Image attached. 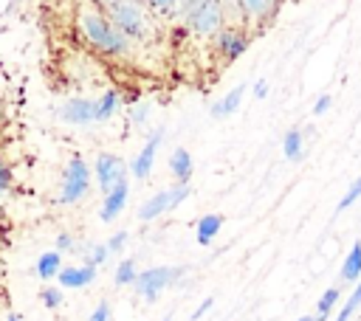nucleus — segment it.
Here are the masks:
<instances>
[{
  "label": "nucleus",
  "instance_id": "nucleus-1",
  "mask_svg": "<svg viewBox=\"0 0 361 321\" xmlns=\"http://www.w3.org/2000/svg\"><path fill=\"white\" fill-rule=\"evenodd\" d=\"M76 25H79V34L85 37V42L90 48H96L99 54L124 56L133 48V42L127 37H121L113 28V23L104 17V11L99 8V3H82L79 11H76Z\"/></svg>",
  "mask_w": 361,
  "mask_h": 321
},
{
  "label": "nucleus",
  "instance_id": "nucleus-2",
  "mask_svg": "<svg viewBox=\"0 0 361 321\" xmlns=\"http://www.w3.org/2000/svg\"><path fill=\"white\" fill-rule=\"evenodd\" d=\"M99 8L104 11V17L113 23V28L127 37L130 42H144L152 37V14L147 8V3H130V0H107L99 3Z\"/></svg>",
  "mask_w": 361,
  "mask_h": 321
},
{
  "label": "nucleus",
  "instance_id": "nucleus-3",
  "mask_svg": "<svg viewBox=\"0 0 361 321\" xmlns=\"http://www.w3.org/2000/svg\"><path fill=\"white\" fill-rule=\"evenodd\" d=\"M183 23L192 34L197 37H217L223 31L226 14H223V3H209V0H195V3H183Z\"/></svg>",
  "mask_w": 361,
  "mask_h": 321
},
{
  "label": "nucleus",
  "instance_id": "nucleus-4",
  "mask_svg": "<svg viewBox=\"0 0 361 321\" xmlns=\"http://www.w3.org/2000/svg\"><path fill=\"white\" fill-rule=\"evenodd\" d=\"M186 270L183 268H169V265H155V268H147V270H141L138 273V279H135V293L141 296V298H147V301H155L166 287H172L180 276H183Z\"/></svg>",
  "mask_w": 361,
  "mask_h": 321
},
{
  "label": "nucleus",
  "instance_id": "nucleus-5",
  "mask_svg": "<svg viewBox=\"0 0 361 321\" xmlns=\"http://www.w3.org/2000/svg\"><path fill=\"white\" fill-rule=\"evenodd\" d=\"M90 169H87V163L79 158V155H73L71 160H68V166H65V175H62V189H59V203L62 206H73V203H79L85 194H87V189H90Z\"/></svg>",
  "mask_w": 361,
  "mask_h": 321
},
{
  "label": "nucleus",
  "instance_id": "nucleus-6",
  "mask_svg": "<svg viewBox=\"0 0 361 321\" xmlns=\"http://www.w3.org/2000/svg\"><path fill=\"white\" fill-rule=\"evenodd\" d=\"M189 194H192L189 183H175L172 189L158 191V194H152L149 200H144V203H141V208H138V220L149 222V220H155V217H161V214H166V211L178 208Z\"/></svg>",
  "mask_w": 361,
  "mask_h": 321
},
{
  "label": "nucleus",
  "instance_id": "nucleus-7",
  "mask_svg": "<svg viewBox=\"0 0 361 321\" xmlns=\"http://www.w3.org/2000/svg\"><path fill=\"white\" fill-rule=\"evenodd\" d=\"M93 177L102 189V194H110L116 186H121L127 180V163L113 155V152H102L96 158V166H93Z\"/></svg>",
  "mask_w": 361,
  "mask_h": 321
},
{
  "label": "nucleus",
  "instance_id": "nucleus-8",
  "mask_svg": "<svg viewBox=\"0 0 361 321\" xmlns=\"http://www.w3.org/2000/svg\"><path fill=\"white\" fill-rule=\"evenodd\" d=\"M248 45H251V37H248L245 31H240V28H223V31L214 37V48H217V54H220L226 62H234L237 56H243Z\"/></svg>",
  "mask_w": 361,
  "mask_h": 321
},
{
  "label": "nucleus",
  "instance_id": "nucleus-9",
  "mask_svg": "<svg viewBox=\"0 0 361 321\" xmlns=\"http://www.w3.org/2000/svg\"><path fill=\"white\" fill-rule=\"evenodd\" d=\"M59 118L65 121V124H73V127H79V124H93L96 121V101H90V99H68L62 107H59Z\"/></svg>",
  "mask_w": 361,
  "mask_h": 321
},
{
  "label": "nucleus",
  "instance_id": "nucleus-10",
  "mask_svg": "<svg viewBox=\"0 0 361 321\" xmlns=\"http://www.w3.org/2000/svg\"><path fill=\"white\" fill-rule=\"evenodd\" d=\"M161 141H164V130H155L149 138H147V144H144V149L130 160V172H133V177H147L149 172H152V163H155V152H158V146H161Z\"/></svg>",
  "mask_w": 361,
  "mask_h": 321
},
{
  "label": "nucleus",
  "instance_id": "nucleus-11",
  "mask_svg": "<svg viewBox=\"0 0 361 321\" xmlns=\"http://www.w3.org/2000/svg\"><path fill=\"white\" fill-rule=\"evenodd\" d=\"M96 279V268L93 265H65L56 276L59 287H87Z\"/></svg>",
  "mask_w": 361,
  "mask_h": 321
},
{
  "label": "nucleus",
  "instance_id": "nucleus-12",
  "mask_svg": "<svg viewBox=\"0 0 361 321\" xmlns=\"http://www.w3.org/2000/svg\"><path fill=\"white\" fill-rule=\"evenodd\" d=\"M127 194H130V186H127V180H124L121 186H116L110 194H104V197H102V208H99L102 222H110V220H116V217L124 211Z\"/></svg>",
  "mask_w": 361,
  "mask_h": 321
},
{
  "label": "nucleus",
  "instance_id": "nucleus-13",
  "mask_svg": "<svg viewBox=\"0 0 361 321\" xmlns=\"http://www.w3.org/2000/svg\"><path fill=\"white\" fill-rule=\"evenodd\" d=\"M237 11L245 14V20H271L279 11V3H268V0H243L234 6Z\"/></svg>",
  "mask_w": 361,
  "mask_h": 321
},
{
  "label": "nucleus",
  "instance_id": "nucleus-14",
  "mask_svg": "<svg viewBox=\"0 0 361 321\" xmlns=\"http://www.w3.org/2000/svg\"><path fill=\"white\" fill-rule=\"evenodd\" d=\"M59 270H62V253H59L56 248H54V251L39 253V259H37V265H34V273H37L42 282L56 279V276H59Z\"/></svg>",
  "mask_w": 361,
  "mask_h": 321
},
{
  "label": "nucleus",
  "instance_id": "nucleus-15",
  "mask_svg": "<svg viewBox=\"0 0 361 321\" xmlns=\"http://www.w3.org/2000/svg\"><path fill=\"white\" fill-rule=\"evenodd\" d=\"M243 96H245V84L231 87V90H228V93H226L220 101H214V107H212V118H226V115L237 113V107H240Z\"/></svg>",
  "mask_w": 361,
  "mask_h": 321
},
{
  "label": "nucleus",
  "instance_id": "nucleus-16",
  "mask_svg": "<svg viewBox=\"0 0 361 321\" xmlns=\"http://www.w3.org/2000/svg\"><path fill=\"white\" fill-rule=\"evenodd\" d=\"M192 169H195L192 155H189L183 146H178V149L169 155V172H172V177H175L178 183H186V180L192 177Z\"/></svg>",
  "mask_w": 361,
  "mask_h": 321
},
{
  "label": "nucleus",
  "instance_id": "nucleus-17",
  "mask_svg": "<svg viewBox=\"0 0 361 321\" xmlns=\"http://www.w3.org/2000/svg\"><path fill=\"white\" fill-rule=\"evenodd\" d=\"M220 228H223V214H206V217H200L197 225H195L197 245H209V242L217 237Z\"/></svg>",
  "mask_w": 361,
  "mask_h": 321
},
{
  "label": "nucleus",
  "instance_id": "nucleus-18",
  "mask_svg": "<svg viewBox=\"0 0 361 321\" xmlns=\"http://www.w3.org/2000/svg\"><path fill=\"white\" fill-rule=\"evenodd\" d=\"M118 110H121V99H118L116 90H104V93L96 99V121H107V118H113Z\"/></svg>",
  "mask_w": 361,
  "mask_h": 321
},
{
  "label": "nucleus",
  "instance_id": "nucleus-19",
  "mask_svg": "<svg viewBox=\"0 0 361 321\" xmlns=\"http://www.w3.org/2000/svg\"><path fill=\"white\" fill-rule=\"evenodd\" d=\"M341 279L344 282H361V242H355L341 265Z\"/></svg>",
  "mask_w": 361,
  "mask_h": 321
},
{
  "label": "nucleus",
  "instance_id": "nucleus-20",
  "mask_svg": "<svg viewBox=\"0 0 361 321\" xmlns=\"http://www.w3.org/2000/svg\"><path fill=\"white\" fill-rule=\"evenodd\" d=\"M282 152L288 160H299L305 152V141H302V130H288L282 138Z\"/></svg>",
  "mask_w": 361,
  "mask_h": 321
},
{
  "label": "nucleus",
  "instance_id": "nucleus-21",
  "mask_svg": "<svg viewBox=\"0 0 361 321\" xmlns=\"http://www.w3.org/2000/svg\"><path fill=\"white\" fill-rule=\"evenodd\" d=\"M338 296H341V290H338V287H327V290L319 296V301H316V321H324V318L336 310Z\"/></svg>",
  "mask_w": 361,
  "mask_h": 321
},
{
  "label": "nucleus",
  "instance_id": "nucleus-22",
  "mask_svg": "<svg viewBox=\"0 0 361 321\" xmlns=\"http://www.w3.org/2000/svg\"><path fill=\"white\" fill-rule=\"evenodd\" d=\"M358 307H361V282L353 287V293L347 296V301H344V307L338 310V315H336V321H350L355 313H358Z\"/></svg>",
  "mask_w": 361,
  "mask_h": 321
},
{
  "label": "nucleus",
  "instance_id": "nucleus-23",
  "mask_svg": "<svg viewBox=\"0 0 361 321\" xmlns=\"http://www.w3.org/2000/svg\"><path fill=\"white\" fill-rule=\"evenodd\" d=\"M116 284L118 287H124V284H135V279H138V270H135V262L133 259H124V262H118V268H116Z\"/></svg>",
  "mask_w": 361,
  "mask_h": 321
},
{
  "label": "nucleus",
  "instance_id": "nucleus-24",
  "mask_svg": "<svg viewBox=\"0 0 361 321\" xmlns=\"http://www.w3.org/2000/svg\"><path fill=\"white\" fill-rule=\"evenodd\" d=\"M361 197V177H355L353 183H350V189L344 191V197L338 200V206H336V211H344V208H350L355 200Z\"/></svg>",
  "mask_w": 361,
  "mask_h": 321
},
{
  "label": "nucleus",
  "instance_id": "nucleus-25",
  "mask_svg": "<svg viewBox=\"0 0 361 321\" xmlns=\"http://www.w3.org/2000/svg\"><path fill=\"white\" fill-rule=\"evenodd\" d=\"M110 256V251H107V245L104 242H99V245H90L87 248V265H104V259Z\"/></svg>",
  "mask_w": 361,
  "mask_h": 321
},
{
  "label": "nucleus",
  "instance_id": "nucleus-26",
  "mask_svg": "<svg viewBox=\"0 0 361 321\" xmlns=\"http://www.w3.org/2000/svg\"><path fill=\"white\" fill-rule=\"evenodd\" d=\"M39 298H42V304H45L48 310H56V307L62 304V290H59V287H42Z\"/></svg>",
  "mask_w": 361,
  "mask_h": 321
},
{
  "label": "nucleus",
  "instance_id": "nucleus-27",
  "mask_svg": "<svg viewBox=\"0 0 361 321\" xmlns=\"http://www.w3.org/2000/svg\"><path fill=\"white\" fill-rule=\"evenodd\" d=\"M11 186H14V177H11V169L0 160V197L3 194H8L11 191Z\"/></svg>",
  "mask_w": 361,
  "mask_h": 321
},
{
  "label": "nucleus",
  "instance_id": "nucleus-28",
  "mask_svg": "<svg viewBox=\"0 0 361 321\" xmlns=\"http://www.w3.org/2000/svg\"><path fill=\"white\" fill-rule=\"evenodd\" d=\"M56 251L65 253V251H76V239L68 234V231H59L56 234Z\"/></svg>",
  "mask_w": 361,
  "mask_h": 321
},
{
  "label": "nucleus",
  "instance_id": "nucleus-29",
  "mask_svg": "<svg viewBox=\"0 0 361 321\" xmlns=\"http://www.w3.org/2000/svg\"><path fill=\"white\" fill-rule=\"evenodd\" d=\"M127 237H130L127 231H116V234H113V237H110V239L104 242V245H107V251H110V253L121 251V248H124V242H127Z\"/></svg>",
  "mask_w": 361,
  "mask_h": 321
},
{
  "label": "nucleus",
  "instance_id": "nucleus-30",
  "mask_svg": "<svg viewBox=\"0 0 361 321\" xmlns=\"http://www.w3.org/2000/svg\"><path fill=\"white\" fill-rule=\"evenodd\" d=\"M330 104H333L330 93H322V96L316 99V104H313V115H322V113H327V110H330Z\"/></svg>",
  "mask_w": 361,
  "mask_h": 321
},
{
  "label": "nucleus",
  "instance_id": "nucleus-31",
  "mask_svg": "<svg viewBox=\"0 0 361 321\" xmlns=\"http://www.w3.org/2000/svg\"><path fill=\"white\" fill-rule=\"evenodd\" d=\"M87 321H110V304L107 301H102L93 313H90V318Z\"/></svg>",
  "mask_w": 361,
  "mask_h": 321
},
{
  "label": "nucleus",
  "instance_id": "nucleus-32",
  "mask_svg": "<svg viewBox=\"0 0 361 321\" xmlns=\"http://www.w3.org/2000/svg\"><path fill=\"white\" fill-rule=\"evenodd\" d=\"M212 304H214V298H212V296H206V298H203V301L197 304V310L192 313V321H197V318H203V315H206V313L212 310Z\"/></svg>",
  "mask_w": 361,
  "mask_h": 321
},
{
  "label": "nucleus",
  "instance_id": "nucleus-33",
  "mask_svg": "<svg viewBox=\"0 0 361 321\" xmlns=\"http://www.w3.org/2000/svg\"><path fill=\"white\" fill-rule=\"evenodd\" d=\"M147 115H149V107H147V104H135V110H133V121L141 124Z\"/></svg>",
  "mask_w": 361,
  "mask_h": 321
},
{
  "label": "nucleus",
  "instance_id": "nucleus-34",
  "mask_svg": "<svg viewBox=\"0 0 361 321\" xmlns=\"http://www.w3.org/2000/svg\"><path fill=\"white\" fill-rule=\"evenodd\" d=\"M254 96H257V99H265V96H268V82H265V79H259V82L254 84Z\"/></svg>",
  "mask_w": 361,
  "mask_h": 321
},
{
  "label": "nucleus",
  "instance_id": "nucleus-35",
  "mask_svg": "<svg viewBox=\"0 0 361 321\" xmlns=\"http://www.w3.org/2000/svg\"><path fill=\"white\" fill-rule=\"evenodd\" d=\"M296 321H316V315H302V318H296Z\"/></svg>",
  "mask_w": 361,
  "mask_h": 321
},
{
  "label": "nucleus",
  "instance_id": "nucleus-36",
  "mask_svg": "<svg viewBox=\"0 0 361 321\" xmlns=\"http://www.w3.org/2000/svg\"><path fill=\"white\" fill-rule=\"evenodd\" d=\"M6 321H23V318H20V315H8Z\"/></svg>",
  "mask_w": 361,
  "mask_h": 321
},
{
  "label": "nucleus",
  "instance_id": "nucleus-37",
  "mask_svg": "<svg viewBox=\"0 0 361 321\" xmlns=\"http://www.w3.org/2000/svg\"><path fill=\"white\" fill-rule=\"evenodd\" d=\"M164 321H169V318H164Z\"/></svg>",
  "mask_w": 361,
  "mask_h": 321
},
{
  "label": "nucleus",
  "instance_id": "nucleus-38",
  "mask_svg": "<svg viewBox=\"0 0 361 321\" xmlns=\"http://www.w3.org/2000/svg\"><path fill=\"white\" fill-rule=\"evenodd\" d=\"M0 115H3V113H0Z\"/></svg>",
  "mask_w": 361,
  "mask_h": 321
}]
</instances>
